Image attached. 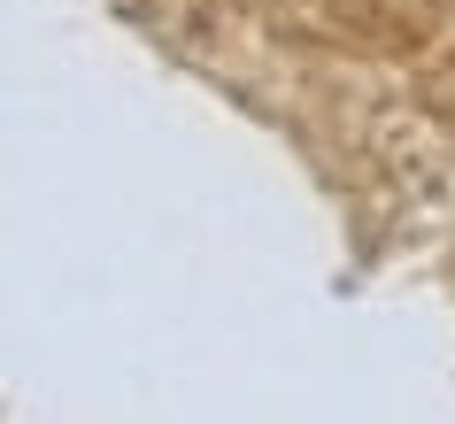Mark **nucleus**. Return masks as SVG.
<instances>
[]
</instances>
